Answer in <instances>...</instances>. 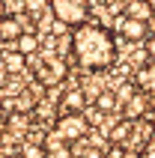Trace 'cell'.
Here are the masks:
<instances>
[{
    "label": "cell",
    "instance_id": "cell-4",
    "mask_svg": "<svg viewBox=\"0 0 155 158\" xmlns=\"http://www.w3.org/2000/svg\"><path fill=\"white\" fill-rule=\"evenodd\" d=\"M113 27H116V36L119 39H125V42H143V39H149V24H143V21H134V18H113Z\"/></svg>",
    "mask_w": 155,
    "mask_h": 158
},
{
    "label": "cell",
    "instance_id": "cell-11",
    "mask_svg": "<svg viewBox=\"0 0 155 158\" xmlns=\"http://www.w3.org/2000/svg\"><path fill=\"white\" fill-rule=\"evenodd\" d=\"M21 6H24V12L33 18V21H39L42 15L51 12V0H21Z\"/></svg>",
    "mask_w": 155,
    "mask_h": 158
},
{
    "label": "cell",
    "instance_id": "cell-16",
    "mask_svg": "<svg viewBox=\"0 0 155 158\" xmlns=\"http://www.w3.org/2000/svg\"><path fill=\"white\" fill-rule=\"evenodd\" d=\"M24 125H30V116H24V114H12V116H9V128L21 131Z\"/></svg>",
    "mask_w": 155,
    "mask_h": 158
},
{
    "label": "cell",
    "instance_id": "cell-20",
    "mask_svg": "<svg viewBox=\"0 0 155 158\" xmlns=\"http://www.w3.org/2000/svg\"><path fill=\"white\" fill-rule=\"evenodd\" d=\"M6 18V0H0V21Z\"/></svg>",
    "mask_w": 155,
    "mask_h": 158
},
{
    "label": "cell",
    "instance_id": "cell-15",
    "mask_svg": "<svg viewBox=\"0 0 155 158\" xmlns=\"http://www.w3.org/2000/svg\"><path fill=\"white\" fill-rule=\"evenodd\" d=\"M21 158H48L42 143H21Z\"/></svg>",
    "mask_w": 155,
    "mask_h": 158
},
{
    "label": "cell",
    "instance_id": "cell-10",
    "mask_svg": "<svg viewBox=\"0 0 155 158\" xmlns=\"http://www.w3.org/2000/svg\"><path fill=\"white\" fill-rule=\"evenodd\" d=\"M27 69V57L18 51H6L3 54V72H9V75H24Z\"/></svg>",
    "mask_w": 155,
    "mask_h": 158
},
{
    "label": "cell",
    "instance_id": "cell-17",
    "mask_svg": "<svg viewBox=\"0 0 155 158\" xmlns=\"http://www.w3.org/2000/svg\"><path fill=\"white\" fill-rule=\"evenodd\" d=\"M102 116H104V114H102V110H98L95 105L90 107V110H84V119H86L90 125H98V123H102Z\"/></svg>",
    "mask_w": 155,
    "mask_h": 158
},
{
    "label": "cell",
    "instance_id": "cell-3",
    "mask_svg": "<svg viewBox=\"0 0 155 158\" xmlns=\"http://www.w3.org/2000/svg\"><path fill=\"white\" fill-rule=\"evenodd\" d=\"M54 131L60 134L69 146H75V143H81L90 134V123L84 119V114H63L57 119V125H54Z\"/></svg>",
    "mask_w": 155,
    "mask_h": 158
},
{
    "label": "cell",
    "instance_id": "cell-18",
    "mask_svg": "<svg viewBox=\"0 0 155 158\" xmlns=\"http://www.w3.org/2000/svg\"><path fill=\"white\" fill-rule=\"evenodd\" d=\"M146 60L155 63V36H149V39H146Z\"/></svg>",
    "mask_w": 155,
    "mask_h": 158
},
{
    "label": "cell",
    "instance_id": "cell-8",
    "mask_svg": "<svg viewBox=\"0 0 155 158\" xmlns=\"http://www.w3.org/2000/svg\"><path fill=\"white\" fill-rule=\"evenodd\" d=\"M134 87L143 89V93H155V63L140 66L137 75H134Z\"/></svg>",
    "mask_w": 155,
    "mask_h": 158
},
{
    "label": "cell",
    "instance_id": "cell-2",
    "mask_svg": "<svg viewBox=\"0 0 155 158\" xmlns=\"http://www.w3.org/2000/svg\"><path fill=\"white\" fill-rule=\"evenodd\" d=\"M51 15H54V21H60V24L75 30V27L86 24L90 0H51Z\"/></svg>",
    "mask_w": 155,
    "mask_h": 158
},
{
    "label": "cell",
    "instance_id": "cell-14",
    "mask_svg": "<svg viewBox=\"0 0 155 158\" xmlns=\"http://www.w3.org/2000/svg\"><path fill=\"white\" fill-rule=\"evenodd\" d=\"M128 137H131V123H119V125H113V128H111V143H113V146L128 143Z\"/></svg>",
    "mask_w": 155,
    "mask_h": 158
},
{
    "label": "cell",
    "instance_id": "cell-22",
    "mask_svg": "<svg viewBox=\"0 0 155 158\" xmlns=\"http://www.w3.org/2000/svg\"><path fill=\"white\" fill-rule=\"evenodd\" d=\"M122 3H131V0H122Z\"/></svg>",
    "mask_w": 155,
    "mask_h": 158
},
{
    "label": "cell",
    "instance_id": "cell-12",
    "mask_svg": "<svg viewBox=\"0 0 155 158\" xmlns=\"http://www.w3.org/2000/svg\"><path fill=\"white\" fill-rule=\"evenodd\" d=\"M86 110V93L84 89H75L66 96V114H84Z\"/></svg>",
    "mask_w": 155,
    "mask_h": 158
},
{
    "label": "cell",
    "instance_id": "cell-6",
    "mask_svg": "<svg viewBox=\"0 0 155 158\" xmlns=\"http://www.w3.org/2000/svg\"><path fill=\"white\" fill-rule=\"evenodd\" d=\"M24 36V24L18 15H6L0 21V42H18Z\"/></svg>",
    "mask_w": 155,
    "mask_h": 158
},
{
    "label": "cell",
    "instance_id": "cell-21",
    "mask_svg": "<svg viewBox=\"0 0 155 158\" xmlns=\"http://www.w3.org/2000/svg\"><path fill=\"white\" fill-rule=\"evenodd\" d=\"M3 125H6V123H3V119H0V131H3Z\"/></svg>",
    "mask_w": 155,
    "mask_h": 158
},
{
    "label": "cell",
    "instance_id": "cell-7",
    "mask_svg": "<svg viewBox=\"0 0 155 158\" xmlns=\"http://www.w3.org/2000/svg\"><path fill=\"white\" fill-rule=\"evenodd\" d=\"M125 18H134V21L149 24L152 21V3L149 0H131V3H125Z\"/></svg>",
    "mask_w": 155,
    "mask_h": 158
},
{
    "label": "cell",
    "instance_id": "cell-5",
    "mask_svg": "<svg viewBox=\"0 0 155 158\" xmlns=\"http://www.w3.org/2000/svg\"><path fill=\"white\" fill-rule=\"evenodd\" d=\"M146 110H149V96H143V93H137L131 102L122 105V116H125V123H137L140 116H146Z\"/></svg>",
    "mask_w": 155,
    "mask_h": 158
},
{
    "label": "cell",
    "instance_id": "cell-13",
    "mask_svg": "<svg viewBox=\"0 0 155 158\" xmlns=\"http://www.w3.org/2000/svg\"><path fill=\"white\" fill-rule=\"evenodd\" d=\"M93 105L98 107V110H102V114H113V110H116V107H119V98H116V93H102V96L95 98Z\"/></svg>",
    "mask_w": 155,
    "mask_h": 158
},
{
    "label": "cell",
    "instance_id": "cell-9",
    "mask_svg": "<svg viewBox=\"0 0 155 158\" xmlns=\"http://www.w3.org/2000/svg\"><path fill=\"white\" fill-rule=\"evenodd\" d=\"M15 51L24 54V57H33L36 51H42V39H39V33H24L15 42Z\"/></svg>",
    "mask_w": 155,
    "mask_h": 158
},
{
    "label": "cell",
    "instance_id": "cell-19",
    "mask_svg": "<svg viewBox=\"0 0 155 158\" xmlns=\"http://www.w3.org/2000/svg\"><path fill=\"white\" fill-rule=\"evenodd\" d=\"M137 158H155V143H146V149H140Z\"/></svg>",
    "mask_w": 155,
    "mask_h": 158
},
{
    "label": "cell",
    "instance_id": "cell-1",
    "mask_svg": "<svg viewBox=\"0 0 155 158\" xmlns=\"http://www.w3.org/2000/svg\"><path fill=\"white\" fill-rule=\"evenodd\" d=\"M69 51L75 54V60L81 69L86 72H104L116 63V36H113L111 27L104 24H86L75 27L69 36Z\"/></svg>",
    "mask_w": 155,
    "mask_h": 158
}]
</instances>
